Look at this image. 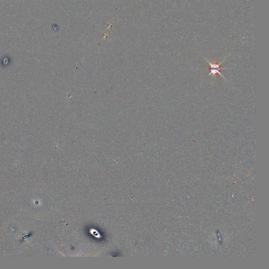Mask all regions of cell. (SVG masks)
I'll use <instances>...</instances> for the list:
<instances>
[{
    "label": "cell",
    "mask_w": 269,
    "mask_h": 269,
    "mask_svg": "<svg viewBox=\"0 0 269 269\" xmlns=\"http://www.w3.org/2000/svg\"><path fill=\"white\" fill-rule=\"evenodd\" d=\"M230 69H232L231 68H229V67H223V68H221V67H218V68H213V69H210V73L208 75V76H207V78H208L209 76L210 75H212V76H215L217 74H219V75H220L222 78L223 79L227 82L228 83H229L228 81H227L226 79H225V77L221 74V73L220 72V70H230Z\"/></svg>",
    "instance_id": "obj_1"
}]
</instances>
